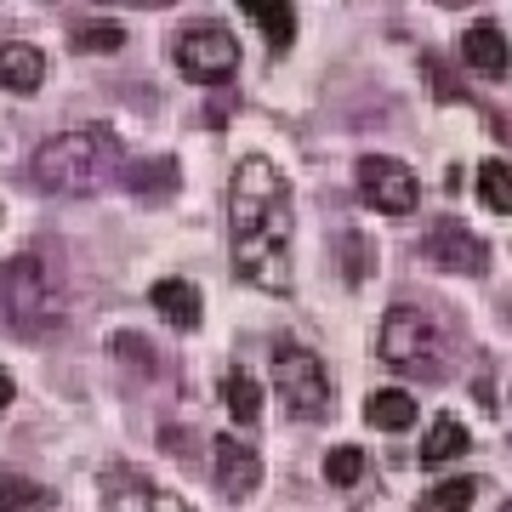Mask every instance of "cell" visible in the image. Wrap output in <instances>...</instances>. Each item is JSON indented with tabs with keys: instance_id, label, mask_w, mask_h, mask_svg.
I'll return each instance as SVG.
<instances>
[{
	"instance_id": "1",
	"label": "cell",
	"mask_w": 512,
	"mask_h": 512,
	"mask_svg": "<svg viewBox=\"0 0 512 512\" xmlns=\"http://www.w3.org/2000/svg\"><path fill=\"white\" fill-rule=\"evenodd\" d=\"M291 183L274 160L245 154L228 183V234H234V274L256 291L291 296Z\"/></svg>"
},
{
	"instance_id": "2",
	"label": "cell",
	"mask_w": 512,
	"mask_h": 512,
	"mask_svg": "<svg viewBox=\"0 0 512 512\" xmlns=\"http://www.w3.org/2000/svg\"><path fill=\"white\" fill-rule=\"evenodd\" d=\"M120 171V143L109 131H57L35 148V183L57 200H80L114 183Z\"/></svg>"
},
{
	"instance_id": "3",
	"label": "cell",
	"mask_w": 512,
	"mask_h": 512,
	"mask_svg": "<svg viewBox=\"0 0 512 512\" xmlns=\"http://www.w3.org/2000/svg\"><path fill=\"white\" fill-rule=\"evenodd\" d=\"M0 313L18 336H46L63 325V274L52 251H23L0 274Z\"/></svg>"
},
{
	"instance_id": "4",
	"label": "cell",
	"mask_w": 512,
	"mask_h": 512,
	"mask_svg": "<svg viewBox=\"0 0 512 512\" xmlns=\"http://www.w3.org/2000/svg\"><path fill=\"white\" fill-rule=\"evenodd\" d=\"M376 353L382 365L404 370V376H421V382H439L444 359H450V336L439 330V319L427 308H410V302H393L382 319V336H376Z\"/></svg>"
},
{
	"instance_id": "5",
	"label": "cell",
	"mask_w": 512,
	"mask_h": 512,
	"mask_svg": "<svg viewBox=\"0 0 512 512\" xmlns=\"http://www.w3.org/2000/svg\"><path fill=\"white\" fill-rule=\"evenodd\" d=\"M274 393L285 399V410L296 421H325L330 404H336L325 359L313 348H302L296 336H274Z\"/></svg>"
},
{
	"instance_id": "6",
	"label": "cell",
	"mask_w": 512,
	"mask_h": 512,
	"mask_svg": "<svg viewBox=\"0 0 512 512\" xmlns=\"http://www.w3.org/2000/svg\"><path fill=\"white\" fill-rule=\"evenodd\" d=\"M171 57H177V69H183L194 86H222V80H234V69H239V40L228 35V29H188V35L171 46Z\"/></svg>"
},
{
	"instance_id": "7",
	"label": "cell",
	"mask_w": 512,
	"mask_h": 512,
	"mask_svg": "<svg viewBox=\"0 0 512 512\" xmlns=\"http://www.w3.org/2000/svg\"><path fill=\"white\" fill-rule=\"evenodd\" d=\"M359 194H365L376 211H387V217H404V211L421 205L416 171L404 160H393V154H365V160H359Z\"/></svg>"
},
{
	"instance_id": "8",
	"label": "cell",
	"mask_w": 512,
	"mask_h": 512,
	"mask_svg": "<svg viewBox=\"0 0 512 512\" xmlns=\"http://www.w3.org/2000/svg\"><path fill=\"white\" fill-rule=\"evenodd\" d=\"M427 262L433 268H444V274H467V279H478L484 268H490V245L467 228V222H456V217H439L433 228H427Z\"/></svg>"
},
{
	"instance_id": "9",
	"label": "cell",
	"mask_w": 512,
	"mask_h": 512,
	"mask_svg": "<svg viewBox=\"0 0 512 512\" xmlns=\"http://www.w3.org/2000/svg\"><path fill=\"white\" fill-rule=\"evenodd\" d=\"M211 456H217V490L228 495V501L256 495V484H262V456H256L251 444L234 439V433H222V439L211 444Z\"/></svg>"
},
{
	"instance_id": "10",
	"label": "cell",
	"mask_w": 512,
	"mask_h": 512,
	"mask_svg": "<svg viewBox=\"0 0 512 512\" xmlns=\"http://www.w3.org/2000/svg\"><path fill=\"white\" fill-rule=\"evenodd\" d=\"M461 63L484 80H507L512 74V40L495 29V23H473L467 35H461Z\"/></svg>"
},
{
	"instance_id": "11",
	"label": "cell",
	"mask_w": 512,
	"mask_h": 512,
	"mask_svg": "<svg viewBox=\"0 0 512 512\" xmlns=\"http://www.w3.org/2000/svg\"><path fill=\"white\" fill-rule=\"evenodd\" d=\"M148 302H154V313H160L165 325H177V330H194L200 325V285H188V279H160L154 291H148Z\"/></svg>"
},
{
	"instance_id": "12",
	"label": "cell",
	"mask_w": 512,
	"mask_h": 512,
	"mask_svg": "<svg viewBox=\"0 0 512 512\" xmlns=\"http://www.w3.org/2000/svg\"><path fill=\"white\" fill-rule=\"evenodd\" d=\"M46 80V52L29 46V40H6L0 46V86L6 92H35Z\"/></svg>"
},
{
	"instance_id": "13",
	"label": "cell",
	"mask_w": 512,
	"mask_h": 512,
	"mask_svg": "<svg viewBox=\"0 0 512 512\" xmlns=\"http://www.w3.org/2000/svg\"><path fill=\"white\" fill-rule=\"evenodd\" d=\"M365 421L370 427H387V433H404V427H416L421 410L410 399V387H376L365 399Z\"/></svg>"
},
{
	"instance_id": "14",
	"label": "cell",
	"mask_w": 512,
	"mask_h": 512,
	"mask_svg": "<svg viewBox=\"0 0 512 512\" xmlns=\"http://www.w3.org/2000/svg\"><path fill=\"white\" fill-rule=\"evenodd\" d=\"M467 450H473V433H467L456 416H433L427 439H421V467H444V461L467 456Z\"/></svg>"
},
{
	"instance_id": "15",
	"label": "cell",
	"mask_w": 512,
	"mask_h": 512,
	"mask_svg": "<svg viewBox=\"0 0 512 512\" xmlns=\"http://www.w3.org/2000/svg\"><path fill=\"white\" fill-rule=\"evenodd\" d=\"M148 507H154V484H143L126 467L103 473V512H148Z\"/></svg>"
},
{
	"instance_id": "16",
	"label": "cell",
	"mask_w": 512,
	"mask_h": 512,
	"mask_svg": "<svg viewBox=\"0 0 512 512\" xmlns=\"http://www.w3.org/2000/svg\"><path fill=\"white\" fill-rule=\"evenodd\" d=\"M222 404H228V416L239 421V427H251L256 416H262V382H256L251 370H228L222 376Z\"/></svg>"
},
{
	"instance_id": "17",
	"label": "cell",
	"mask_w": 512,
	"mask_h": 512,
	"mask_svg": "<svg viewBox=\"0 0 512 512\" xmlns=\"http://www.w3.org/2000/svg\"><path fill=\"white\" fill-rule=\"evenodd\" d=\"M239 12H245V18H251L256 29H262V35H268V46H274V52H285V46L296 40V6H285V0H279V6H262V0H245Z\"/></svg>"
},
{
	"instance_id": "18",
	"label": "cell",
	"mask_w": 512,
	"mask_h": 512,
	"mask_svg": "<svg viewBox=\"0 0 512 512\" xmlns=\"http://www.w3.org/2000/svg\"><path fill=\"white\" fill-rule=\"evenodd\" d=\"M52 507V490L35 484L23 473H0V512H46Z\"/></svg>"
},
{
	"instance_id": "19",
	"label": "cell",
	"mask_w": 512,
	"mask_h": 512,
	"mask_svg": "<svg viewBox=\"0 0 512 512\" xmlns=\"http://www.w3.org/2000/svg\"><path fill=\"white\" fill-rule=\"evenodd\" d=\"M478 200L490 205L495 217H512V165L507 160H484L478 165Z\"/></svg>"
},
{
	"instance_id": "20",
	"label": "cell",
	"mask_w": 512,
	"mask_h": 512,
	"mask_svg": "<svg viewBox=\"0 0 512 512\" xmlns=\"http://www.w3.org/2000/svg\"><path fill=\"white\" fill-rule=\"evenodd\" d=\"M473 495H478L473 478H444L416 501V512H473Z\"/></svg>"
},
{
	"instance_id": "21",
	"label": "cell",
	"mask_w": 512,
	"mask_h": 512,
	"mask_svg": "<svg viewBox=\"0 0 512 512\" xmlns=\"http://www.w3.org/2000/svg\"><path fill=\"white\" fill-rule=\"evenodd\" d=\"M365 473H370V456L359 450V444H336V450L325 456V478L336 484V490H353Z\"/></svg>"
},
{
	"instance_id": "22",
	"label": "cell",
	"mask_w": 512,
	"mask_h": 512,
	"mask_svg": "<svg viewBox=\"0 0 512 512\" xmlns=\"http://www.w3.org/2000/svg\"><path fill=\"white\" fill-rule=\"evenodd\" d=\"M336 256H342V279H348V285H365V279L376 274V251H370V239H359V234L336 239Z\"/></svg>"
},
{
	"instance_id": "23",
	"label": "cell",
	"mask_w": 512,
	"mask_h": 512,
	"mask_svg": "<svg viewBox=\"0 0 512 512\" xmlns=\"http://www.w3.org/2000/svg\"><path fill=\"white\" fill-rule=\"evenodd\" d=\"M171 177H177V165H171V160H154L148 171H131V188H165Z\"/></svg>"
},
{
	"instance_id": "24",
	"label": "cell",
	"mask_w": 512,
	"mask_h": 512,
	"mask_svg": "<svg viewBox=\"0 0 512 512\" xmlns=\"http://www.w3.org/2000/svg\"><path fill=\"white\" fill-rule=\"evenodd\" d=\"M80 46H97V52H114V46H120V29H92V35H80Z\"/></svg>"
},
{
	"instance_id": "25",
	"label": "cell",
	"mask_w": 512,
	"mask_h": 512,
	"mask_svg": "<svg viewBox=\"0 0 512 512\" xmlns=\"http://www.w3.org/2000/svg\"><path fill=\"white\" fill-rule=\"evenodd\" d=\"M148 512H194V507H188L183 495H171V490H154V507H148Z\"/></svg>"
},
{
	"instance_id": "26",
	"label": "cell",
	"mask_w": 512,
	"mask_h": 512,
	"mask_svg": "<svg viewBox=\"0 0 512 512\" xmlns=\"http://www.w3.org/2000/svg\"><path fill=\"white\" fill-rule=\"evenodd\" d=\"M12 393H18V382H12V376L0 370V416H6V404H12Z\"/></svg>"
},
{
	"instance_id": "27",
	"label": "cell",
	"mask_w": 512,
	"mask_h": 512,
	"mask_svg": "<svg viewBox=\"0 0 512 512\" xmlns=\"http://www.w3.org/2000/svg\"><path fill=\"white\" fill-rule=\"evenodd\" d=\"M501 512H512V501H507V507H501Z\"/></svg>"
}]
</instances>
